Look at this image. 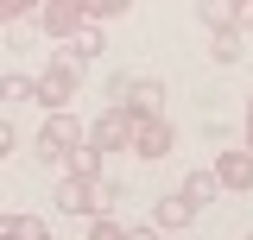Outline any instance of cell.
<instances>
[{"instance_id": "6da1fadb", "label": "cell", "mask_w": 253, "mask_h": 240, "mask_svg": "<svg viewBox=\"0 0 253 240\" xmlns=\"http://www.w3.org/2000/svg\"><path fill=\"white\" fill-rule=\"evenodd\" d=\"M83 70H89V63L76 57V51L51 57L44 70H38V108H44V114H63V108L76 101V82H83Z\"/></svg>"}, {"instance_id": "7a4b0ae2", "label": "cell", "mask_w": 253, "mask_h": 240, "mask_svg": "<svg viewBox=\"0 0 253 240\" xmlns=\"http://www.w3.org/2000/svg\"><path fill=\"white\" fill-rule=\"evenodd\" d=\"M114 108L133 120H165V82L158 76H121L114 82Z\"/></svg>"}, {"instance_id": "3957f363", "label": "cell", "mask_w": 253, "mask_h": 240, "mask_svg": "<svg viewBox=\"0 0 253 240\" xmlns=\"http://www.w3.org/2000/svg\"><path fill=\"white\" fill-rule=\"evenodd\" d=\"M133 126H139L133 114H121V108H101V114L89 120V146L101 152V158H121V152H133Z\"/></svg>"}, {"instance_id": "277c9868", "label": "cell", "mask_w": 253, "mask_h": 240, "mask_svg": "<svg viewBox=\"0 0 253 240\" xmlns=\"http://www.w3.org/2000/svg\"><path fill=\"white\" fill-rule=\"evenodd\" d=\"M209 171H215L221 196H247V190H253V152H247V146H228Z\"/></svg>"}, {"instance_id": "5b68a950", "label": "cell", "mask_w": 253, "mask_h": 240, "mask_svg": "<svg viewBox=\"0 0 253 240\" xmlns=\"http://www.w3.org/2000/svg\"><path fill=\"white\" fill-rule=\"evenodd\" d=\"M83 26H89V19H83V0H44V6H38V32H44V38H63V44H70Z\"/></svg>"}, {"instance_id": "8992f818", "label": "cell", "mask_w": 253, "mask_h": 240, "mask_svg": "<svg viewBox=\"0 0 253 240\" xmlns=\"http://www.w3.org/2000/svg\"><path fill=\"white\" fill-rule=\"evenodd\" d=\"M133 158H146V164L171 158V120H139L133 126Z\"/></svg>"}, {"instance_id": "52a82bcc", "label": "cell", "mask_w": 253, "mask_h": 240, "mask_svg": "<svg viewBox=\"0 0 253 240\" xmlns=\"http://www.w3.org/2000/svg\"><path fill=\"white\" fill-rule=\"evenodd\" d=\"M190 221H196V202H184L177 190H165V196L152 202V228H158V234H184Z\"/></svg>"}, {"instance_id": "ba28073f", "label": "cell", "mask_w": 253, "mask_h": 240, "mask_svg": "<svg viewBox=\"0 0 253 240\" xmlns=\"http://www.w3.org/2000/svg\"><path fill=\"white\" fill-rule=\"evenodd\" d=\"M38 139H51L57 152H76L83 139H89V126H83V120H76L70 108H63V114H44V126H38Z\"/></svg>"}, {"instance_id": "9c48e42d", "label": "cell", "mask_w": 253, "mask_h": 240, "mask_svg": "<svg viewBox=\"0 0 253 240\" xmlns=\"http://www.w3.org/2000/svg\"><path fill=\"white\" fill-rule=\"evenodd\" d=\"M0 240H51V228H44V215H32V209H6L0 215Z\"/></svg>"}, {"instance_id": "30bf717a", "label": "cell", "mask_w": 253, "mask_h": 240, "mask_svg": "<svg viewBox=\"0 0 253 240\" xmlns=\"http://www.w3.org/2000/svg\"><path fill=\"white\" fill-rule=\"evenodd\" d=\"M0 108H38V76L6 70V76H0Z\"/></svg>"}, {"instance_id": "8fae6325", "label": "cell", "mask_w": 253, "mask_h": 240, "mask_svg": "<svg viewBox=\"0 0 253 240\" xmlns=\"http://www.w3.org/2000/svg\"><path fill=\"white\" fill-rule=\"evenodd\" d=\"M63 177H76V183H101V152L83 139L76 152H63Z\"/></svg>"}, {"instance_id": "7c38bea8", "label": "cell", "mask_w": 253, "mask_h": 240, "mask_svg": "<svg viewBox=\"0 0 253 240\" xmlns=\"http://www.w3.org/2000/svg\"><path fill=\"white\" fill-rule=\"evenodd\" d=\"M57 209H63V215H89V221H95V183L63 177V183H57Z\"/></svg>"}, {"instance_id": "4fadbf2b", "label": "cell", "mask_w": 253, "mask_h": 240, "mask_svg": "<svg viewBox=\"0 0 253 240\" xmlns=\"http://www.w3.org/2000/svg\"><path fill=\"white\" fill-rule=\"evenodd\" d=\"M209 57H215L221 70H228V63H247V38H241V26H234V32H215V38H209Z\"/></svg>"}, {"instance_id": "5bb4252c", "label": "cell", "mask_w": 253, "mask_h": 240, "mask_svg": "<svg viewBox=\"0 0 253 240\" xmlns=\"http://www.w3.org/2000/svg\"><path fill=\"white\" fill-rule=\"evenodd\" d=\"M177 196H184V202H196V209H209V202L221 196V183H215V171H190Z\"/></svg>"}, {"instance_id": "9a60e30c", "label": "cell", "mask_w": 253, "mask_h": 240, "mask_svg": "<svg viewBox=\"0 0 253 240\" xmlns=\"http://www.w3.org/2000/svg\"><path fill=\"white\" fill-rule=\"evenodd\" d=\"M126 13H133L126 0H83V19H89V26H114V19H126Z\"/></svg>"}, {"instance_id": "2e32d148", "label": "cell", "mask_w": 253, "mask_h": 240, "mask_svg": "<svg viewBox=\"0 0 253 240\" xmlns=\"http://www.w3.org/2000/svg\"><path fill=\"white\" fill-rule=\"evenodd\" d=\"M196 19L209 26V38H215V32H234V6H221V0H203V6H196Z\"/></svg>"}, {"instance_id": "e0dca14e", "label": "cell", "mask_w": 253, "mask_h": 240, "mask_svg": "<svg viewBox=\"0 0 253 240\" xmlns=\"http://www.w3.org/2000/svg\"><path fill=\"white\" fill-rule=\"evenodd\" d=\"M101 44H108V38H101V26H83L76 38H70V44H63V51H76V57L89 63V57H101Z\"/></svg>"}, {"instance_id": "ac0fdd59", "label": "cell", "mask_w": 253, "mask_h": 240, "mask_svg": "<svg viewBox=\"0 0 253 240\" xmlns=\"http://www.w3.org/2000/svg\"><path fill=\"white\" fill-rule=\"evenodd\" d=\"M121 202H126V190H121V183H108V177L95 183V215H121Z\"/></svg>"}, {"instance_id": "d6986e66", "label": "cell", "mask_w": 253, "mask_h": 240, "mask_svg": "<svg viewBox=\"0 0 253 240\" xmlns=\"http://www.w3.org/2000/svg\"><path fill=\"white\" fill-rule=\"evenodd\" d=\"M6 44H13V57H26L32 44H38V19H19V26L6 32Z\"/></svg>"}, {"instance_id": "ffe728a7", "label": "cell", "mask_w": 253, "mask_h": 240, "mask_svg": "<svg viewBox=\"0 0 253 240\" xmlns=\"http://www.w3.org/2000/svg\"><path fill=\"white\" fill-rule=\"evenodd\" d=\"M89 240H126V228L114 221V215H95V221H89Z\"/></svg>"}, {"instance_id": "44dd1931", "label": "cell", "mask_w": 253, "mask_h": 240, "mask_svg": "<svg viewBox=\"0 0 253 240\" xmlns=\"http://www.w3.org/2000/svg\"><path fill=\"white\" fill-rule=\"evenodd\" d=\"M26 152H32V164H63V152H57V146H51V139H32V146H26Z\"/></svg>"}, {"instance_id": "7402d4cb", "label": "cell", "mask_w": 253, "mask_h": 240, "mask_svg": "<svg viewBox=\"0 0 253 240\" xmlns=\"http://www.w3.org/2000/svg\"><path fill=\"white\" fill-rule=\"evenodd\" d=\"M13 152H19V126L0 114V158H13Z\"/></svg>"}, {"instance_id": "603a6c76", "label": "cell", "mask_w": 253, "mask_h": 240, "mask_svg": "<svg viewBox=\"0 0 253 240\" xmlns=\"http://www.w3.org/2000/svg\"><path fill=\"white\" fill-rule=\"evenodd\" d=\"M19 19H26V6H19V0H0V32H13Z\"/></svg>"}, {"instance_id": "cb8c5ba5", "label": "cell", "mask_w": 253, "mask_h": 240, "mask_svg": "<svg viewBox=\"0 0 253 240\" xmlns=\"http://www.w3.org/2000/svg\"><path fill=\"white\" fill-rule=\"evenodd\" d=\"M234 26H241V38L253 32V0H241V6H234Z\"/></svg>"}, {"instance_id": "d4e9b609", "label": "cell", "mask_w": 253, "mask_h": 240, "mask_svg": "<svg viewBox=\"0 0 253 240\" xmlns=\"http://www.w3.org/2000/svg\"><path fill=\"white\" fill-rule=\"evenodd\" d=\"M126 240H158V228L146 221V228H126Z\"/></svg>"}, {"instance_id": "484cf974", "label": "cell", "mask_w": 253, "mask_h": 240, "mask_svg": "<svg viewBox=\"0 0 253 240\" xmlns=\"http://www.w3.org/2000/svg\"><path fill=\"white\" fill-rule=\"evenodd\" d=\"M247 126H253V95H247Z\"/></svg>"}, {"instance_id": "4316f807", "label": "cell", "mask_w": 253, "mask_h": 240, "mask_svg": "<svg viewBox=\"0 0 253 240\" xmlns=\"http://www.w3.org/2000/svg\"><path fill=\"white\" fill-rule=\"evenodd\" d=\"M247 152H253V126H247Z\"/></svg>"}, {"instance_id": "83f0119b", "label": "cell", "mask_w": 253, "mask_h": 240, "mask_svg": "<svg viewBox=\"0 0 253 240\" xmlns=\"http://www.w3.org/2000/svg\"><path fill=\"white\" fill-rule=\"evenodd\" d=\"M247 240H253V228H247Z\"/></svg>"}]
</instances>
